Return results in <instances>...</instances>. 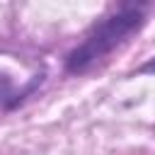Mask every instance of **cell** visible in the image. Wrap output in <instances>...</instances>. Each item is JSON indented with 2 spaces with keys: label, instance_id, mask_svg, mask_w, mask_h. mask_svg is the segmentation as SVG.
<instances>
[{
  "label": "cell",
  "instance_id": "7a4b0ae2",
  "mask_svg": "<svg viewBox=\"0 0 155 155\" xmlns=\"http://www.w3.org/2000/svg\"><path fill=\"white\" fill-rule=\"evenodd\" d=\"M44 78H46V75L39 73V75H34L29 82H24L22 87H15V85H12V78H10L7 73L0 70V109H2V111L17 109L27 97H31V94L41 87Z\"/></svg>",
  "mask_w": 155,
  "mask_h": 155
},
{
  "label": "cell",
  "instance_id": "6da1fadb",
  "mask_svg": "<svg viewBox=\"0 0 155 155\" xmlns=\"http://www.w3.org/2000/svg\"><path fill=\"white\" fill-rule=\"evenodd\" d=\"M145 24V5L131 2L121 5L116 12L97 22L87 36L65 56V73L70 75H82L87 73L94 63H99L104 56H109L114 48L128 41V36L138 34Z\"/></svg>",
  "mask_w": 155,
  "mask_h": 155
},
{
  "label": "cell",
  "instance_id": "3957f363",
  "mask_svg": "<svg viewBox=\"0 0 155 155\" xmlns=\"http://www.w3.org/2000/svg\"><path fill=\"white\" fill-rule=\"evenodd\" d=\"M136 73H138V75H155V56H153V58H148L143 65H138V68H136Z\"/></svg>",
  "mask_w": 155,
  "mask_h": 155
}]
</instances>
